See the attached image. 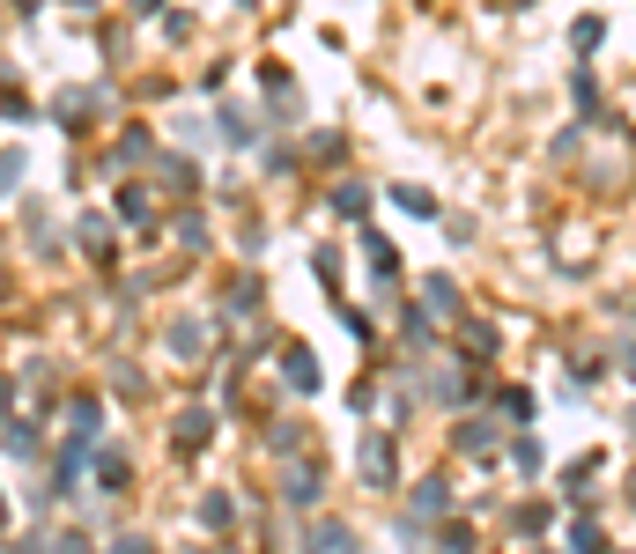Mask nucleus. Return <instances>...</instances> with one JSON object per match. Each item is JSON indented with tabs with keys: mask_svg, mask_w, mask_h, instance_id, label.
Instances as JSON below:
<instances>
[{
	"mask_svg": "<svg viewBox=\"0 0 636 554\" xmlns=\"http://www.w3.org/2000/svg\"><path fill=\"white\" fill-rule=\"evenodd\" d=\"M355 466H363V481L385 495L392 481H400V444H392L385 429H370V436H363V451H355Z\"/></svg>",
	"mask_w": 636,
	"mask_h": 554,
	"instance_id": "f257e3e1",
	"label": "nucleus"
},
{
	"mask_svg": "<svg viewBox=\"0 0 636 554\" xmlns=\"http://www.w3.org/2000/svg\"><path fill=\"white\" fill-rule=\"evenodd\" d=\"M429 399L437 407H474V399H489V377H474V370H429Z\"/></svg>",
	"mask_w": 636,
	"mask_h": 554,
	"instance_id": "f03ea898",
	"label": "nucleus"
},
{
	"mask_svg": "<svg viewBox=\"0 0 636 554\" xmlns=\"http://www.w3.org/2000/svg\"><path fill=\"white\" fill-rule=\"evenodd\" d=\"M67 451H82V458H97V429H104V399L97 392H74L67 399Z\"/></svg>",
	"mask_w": 636,
	"mask_h": 554,
	"instance_id": "7ed1b4c3",
	"label": "nucleus"
},
{
	"mask_svg": "<svg viewBox=\"0 0 636 554\" xmlns=\"http://www.w3.org/2000/svg\"><path fill=\"white\" fill-rule=\"evenodd\" d=\"M318 495H326V466H318V458H289V473H282V503L311 510Z\"/></svg>",
	"mask_w": 636,
	"mask_h": 554,
	"instance_id": "20e7f679",
	"label": "nucleus"
},
{
	"mask_svg": "<svg viewBox=\"0 0 636 554\" xmlns=\"http://www.w3.org/2000/svg\"><path fill=\"white\" fill-rule=\"evenodd\" d=\"M282 385L289 392H318V385H326V370H318V355L304 348V340H289V348H282Z\"/></svg>",
	"mask_w": 636,
	"mask_h": 554,
	"instance_id": "39448f33",
	"label": "nucleus"
},
{
	"mask_svg": "<svg viewBox=\"0 0 636 554\" xmlns=\"http://www.w3.org/2000/svg\"><path fill=\"white\" fill-rule=\"evenodd\" d=\"M363 266H370L378 281H400V244H392L378 222H363Z\"/></svg>",
	"mask_w": 636,
	"mask_h": 554,
	"instance_id": "423d86ee",
	"label": "nucleus"
},
{
	"mask_svg": "<svg viewBox=\"0 0 636 554\" xmlns=\"http://www.w3.org/2000/svg\"><path fill=\"white\" fill-rule=\"evenodd\" d=\"M259 97L274 104V119H296V111H304V97H296V82H289V67H259Z\"/></svg>",
	"mask_w": 636,
	"mask_h": 554,
	"instance_id": "0eeeda50",
	"label": "nucleus"
},
{
	"mask_svg": "<svg viewBox=\"0 0 636 554\" xmlns=\"http://www.w3.org/2000/svg\"><path fill=\"white\" fill-rule=\"evenodd\" d=\"M104 111V89H60V97H52V119L60 126H89Z\"/></svg>",
	"mask_w": 636,
	"mask_h": 554,
	"instance_id": "6e6552de",
	"label": "nucleus"
},
{
	"mask_svg": "<svg viewBox=\"0 0 636 554\" xmlns=\"http://www.w3.org/2000/svg\"><path fill=\"white\" fill-rule=\"evenodd\" d=\"M171 444H178L185 458L208 451V444H215V414H208V407H185V414H178V429H171Z\"/></svg>",
	"mask_w": 636,
	"mask_h": 554,
	"instance_id": "1a4fd4ad",
	"label": "nucleus"
},
{
	"mask_svg": "<svg viewBox=\"0 0 636 554\" xmlns=\"http://www.w3.org/2000/svg\"><path fill=\"white\" fill-rule=\"evenodd\" d=\"M392 207H400V215H415V222H437L444 215V200L437 193H429V185H392V193H385Z\"/></svg>",
	"mask_w": 636,
	"mask_h": 554,
	"instance_id": "9d476101",
	"label": "nucleus"
},
{
	"mask_svg": "<svg viewBox=\"0 0 636 554\" xmlns=\"http://www.w3.org/2000/svg\"><path fill=\"white\" fill-rule=\"evenodd\" d=\"M134 163H156V133H148V126L119 133V148H111V170H134Z\"/></svg>",
	"mask_w": 636,
	"mask_h": 554,
	"instance_id": "9b49d317",
	"label": "nucleus"
},
{
	"mask_svg": "<svg viewBox=\"0 0 636 554\" xmlns=\"http://www.w3.org/2000/svg\"><path fill=\"white\" fill-rule=\"evenodd\" d=\"M459 348L474 355V362H496V348H503V333H496V326H481V318H459Z\"/></svg>",
	"mask_w": 636,
	"mask_h": 554,
	"instance_id": "f8f14e48",
	"label": "nucleus"
},
{
	"mask_svg": "<svg viewBox=\"0 0 636 554\" xmlns=\"http://www.w3.org/2000/svg\"><path fill=\"white\" fill-rule=\"evenodd\" d=\"M0 451L8 458H45V436H37V422H0Z\"/></svg>",
	"mask_w": 636,
	"mask_h": 554,
	"instance_id": "ddd939ff",
	"label": "nucleus"
},
{
	"mask_svg": "<svg viewBox=\"0 0 636 554\" xmlns=\"http://www.w3.org/2000/svg\"><path fill=\"white\" fill-rule=\"evenodd\" d=\"M452 444H459V451H474V458H496L503 429H496V422H459V429H452Z\"/></svg>",
	"mask_w": 636,
	"mask_h": 554,
	"instance_id": "4468645a",
	"label": "nucleus"
},
{
	"mask_svg": "<svg viewBox=\"0 0 636 554\" xmlns=\"http://www.w3.org/2000/svg\"><path fill=\"white\" fill-rule=\"evenodd\" d=\"M163 340H171V355H178V362H193V355H208V326H200V318H178V326H171V333H163Z\"/></svg>",
	"mask_w": 636,
	"mask_h": 554,
	"instance_id": "2eb2a0df",
	"label": "nucleus"
},
{
	"mask_svg": "<svg viewBox=\"0 0 636 554\" xmlns=\"http://www.w3.org/2000/svg\"><path fill=\"white\" fill-rule=\"evenodd\" d=\"M326 207H333V215H341V222H363V215H370V193H363V185H355V178H341V185H333V193H326Z\"/></svg>",
	"mask_w": 636,
	"mask_h": 554,
	"instance_id": "dca6fc26",
	"label": "nucleus"
},
{
	"mask_svg": "<svg viewBox=\"0 0 636 554\" xmlns=\"http://www.w3.org/2000/svg\"><path fill=\"white\" fill-rule=\"evenodd\" d=\"M119 222H134L141 237L156 229V207H148V185H119Z\"/></svg>",
	"mask_w": 636,
	"mask_h": 554,
	"instance_id": "f3484780",
	"label": "nucleus"
},
{
	"mask_svg": "<svg viewBox=\"0 0 636 554\" xmlns=\"http://www.w3.org/2000/svg\"><path fill=\"white\" fill-rule=\"evenodd\" d=\"M215 133H222L230 148H252V111H245V104H222V111H215Z\"/></svg>",
	"mask_w": 636,
	"mask_h": 554,
	"instance_id": "a211bd4d",
	"label": "nucleus"
},
{
	"mask_svg": "<svg viewBox=\"0 0 636 554\" xmlns=\"http://www.w3.org/2000/svg\"><path fill=\"white\" fill-rule=\"evenodd\" d=\"M422 311H459V281L452 274H429L422 281Z\"/></svg>",
	"mask_w": 636,
	"mask_h": 554,
	"instance_id": "6ab92c4d",
	"label": "nucleus"
},
{
	"mask_svg": "<svg viewBox=\"0 0 636 554\" xmlns=\"http://www.w3.org/2000/svg\"><path fill=\"white\" fill-rule=\"evenodd\" d=\"M74 244H89V259L111 266V229H104L97 215H89V222H74Z\"/></svg>",
	"mask_w": 636,
	"mask_h": 554,
	"instance_id": "aec40b11",
	"label": "nucleus"
},
{
	"mask_svg": "<svg viewBox=\"0 0 636 554\" xmlns=\"http://www.w3.org/2000/svg\"><path fill=\"white\" fill-rule=\"evenodd\" d=\"M311 554H355V532L326 518V525H318V532H311Z\"/></svg>",
	"mask_w": 636,
	"mask_h": 554,
	"instance_id": "412c9836",
	"label": "nucleus"
},
{
	"mask_svg": "<svg viewBox=\"0 0 636 554\" xmlns=\"http://www.w3.org/2000/svg\"><path fill=\"white\" fill-rule=\"evenodd\" d=\"M415 510H422V518H444V510H452V488H444L437 473H429V481L415 488Z\"/></svg>",
	"mask_w": 636,
	"mask_h": 554,
	"instance_id": "4be33fe9",
	"label": "nucleus"
},
{
	"mask_svg": "<svg viewBox=\"0 0 636 554\" xmlns=\"http://www.w3.org/2000/svg\"><path fill=\"white\" fill-rule=\"evenodd\" d=\"M267 451L274 458H304V429H296V422H274L267 429Z\"/></svg>",
	"mask_w": 636,
	"mask_h": 554,
	"instance_id": "5701e85b",
	"label": "nucleus"
},
{
	"mask_svg": "<svg viewBox=\"0 0 636 554\" xmlns=\"http://www.w3.org/2000/svg\"><path fill=\"white\" fill-rule=\"evenodd\" d=\"M489 399L511 414V422H533V392H526V385H503V392H489Z\"/></svg>",
	"mask_w": 636,
	"mask_h": 554,
	"instance_id": "b1692460",
	"label": "nucleus"
},
{
	"mask_svg": "<svg viewBox=\"0 0 636 554\" xmlns=\"http://www.w3.org/2000/svg\"><path fill=\"white\" fill-rule=\"evenodd\" d=\"M23 170H30V156H23V148H0V200H8L15 185H23Z\"/></svg>",
	"mask_w": 636,
	"mask_h": 554,
	"instance_id": "393cba45",
	"label": "nucleus"
},
{
	"mask_svg": "<svg viewBox=\"0 0 636 554\" xmlns=\"http://www.w3.org/2000/svg\"><path fill=\"white\" fill-rule=\"evenodd\" d=\"M156 170H163V185H200V163L193 156H156Z\"/></svg>",
	"mask_w": 636,
	"mask_h": 554,
	"instance_id": "a878e982",
	"label": "nucleus"
},
{
	"mask_svg": "<svg viewBox=\"0 0 636 554\" xmlns=\"http://www.w3.org/2000/svg\"><path fill=\"white\" fill-rule=\"evenodd\" d=\"M570 97H577V111H600V74L577 67V74H570Z\"/></svg>",
	"mask_w": 636,
	"mask_h": 554,
	"instance_id": "bb28decb",
	"label": "nucleus"
},
{
	"mask_svg": "<svg viewBox=\"0 0 636 554\" xmlns=\"http://www.w3.org/2000/svg\"><path fill=\"white\" fill-rule=\"evenodd\" d=\"M304 148H311V163H326V170H333V163L348 156V141H341V133H311Z\"/></svg>",
	"mask_w": 636,
	"mask_h": 554,
	"instance_id": "cd10ccee",
	"label": "nucleus"
},
{
	"mask_svg": "<svg viewBox=\"0 0 636 554\" xmlns=\"http://www.w3.org/2000/svg\"><path fill=\"white\" fill-rule=\"evenodd\" d=\"M89 466H97V481H104V488H126V451H97Z\"/></svg>",
	"mask_w": 636,
	"mask_h": 554,
	"instance_id": "c85d7f7f",
	"label": "nucleus"
},
{
	"mask_svg": "<svg viewBox=\"0 0 636 554\" xmlns=\"http://www.w3.org/2000/svg\"><path fill=\"white\" fill-rule=\"evenodd\" d=\"M311 274L326 281V289H341V252H333V244H318V252H311Z\"/></svg>",
	"mask_w": 636,
	"mask_h": 554,
	"instance_id": "c756f323",
	"label": "nucleus"
},
{
	"mask_svg": "<svg viewBox=\"0 0 636 554\" xmlns=\"http://www.w3.org/2000/svg\"><path fill=\"white\" fill-rule=\"evenodd\" d=\"M600 37H607L600 15H577V30H570V45H577V52H600Z\"/></svg>",
	"mask_w": 636,
	"mask_h": 554,
	"instance_id": "7c9ffc66",
	"label": "nucleus"
},
{
	"mask_svg": "<svg viewBox=\"0 0 636 554\" xmlns=\"http://www.w3.org/2000/svg\"><path fill=\"white\" fill-rule=\"evenodd\" d=\"M259 170H267V178H289V170H296V148H282V141L259 148Z\"/></svg>",
	"mask_w": 636,
	"mask_h": 554,
	"instance_id": "2f4dec72",
	"label": "nucleus"
},
{
	"mask_svg": "<svg viewBox=\"0 0 636 554\" xmlns=\"http://www.w3.org/2000/svg\"><path fill=\"white\" fill-rule=\"evenodd\" d=\"M511 466H518V473H533V466H540V436H526V429L511 436Z\"/></svg>",
	"mask_w": 636,
	"mask_h": 554,
	"instance_id": "473e14b6",
	"label": "nucleus"
},
{
	"mask_svg": "<svg viewBox=\"0 0 636 554\" xmlns=\"http://www.w3.org/2000/svg\"><path fill=\"white\" fill-rule=\"evenodd\" d=\"M200 525H208V532H222V525H230V495H208V503H200Z\"/></svg>",
	"mask_w": 636,
	"mask_h": 554,
	"instance_id": "72a5a7b5",
	"label": "nucleus"
},
{
	"mask_svg": "<svg viewBox=\"0 0 636 554\" xmlns=\"http://www.w3.org/2000/svg\"><path fill=\"white\" fill-rule=\"evenodd\" d=\"M163 37H171V45H185V37H193V15H185V8H163Z\"/></svg>",
	"mask_w": 636,
	"mask_h": 554,
	"instance_id": "f704fd0d",
	"label": "nucleus"
},
{
	"mask_svg": "<svg viewBox=\"0 0 636 554\" xmlns=\"http://www.w3.org/2000/svg\"><path fill=\"white\" fill-rule=\"evenodd\" d=\"M252 303H259V281H252V274H237V289H230V311H237V318H245V311H252Z\"/></svg>",
	"mask_w": 636,
	"mask_h": 554,
	"instance_id": "c9c22d12",
	"label": "nucleus"
},
{
	"mask_svg": "<svg viewBox=\"0 0 636 554\" xmlns=\"http://www.w3.org/2000/svg\"><path fill=\"white\" fill-rule=\"evenodd\" d=\"M614 370H622L629 385H636V333H622V340H614Z\"/></svg>",
	"mask_w": 636,
	"mask_h": 554,
	"instance_id": "e433bc0d",
	"label": "nucleus"
},
{
	"mask_svg": "<svg viewBox=\"0 0 636 554\" xmlns=\"http://www.w3.org/2000/svg\"><path fill=\"white\" fill-rule=\"evenodd\" d=\"M437 540H444V554H474V532H466V525H444Z\"/></svg>",
	"mask_w": 636,
	"mask_h": 554,
	"instance_id": "4c0bfd02",
	"label": "nucleus"
},
{
	"mask_svg": "<svg viewBox=\"0 0 636 554\" xmlns=\"http://www.w3.org/2000/svg\"><path fill=\"white\" fill-rule=\"evenodd\" d=\"M511 525H518V532H540V525H548V503H526V510H511Z\"/></svg>",
	"mask_w": 636,
	"mask_h": 554,
	"instance_id": "58836bf2",
	"label": "nucleus"
},
{
	"mask_svg": "<svg viewBox=\"0 0 636 554\" xmlns=\"http://www.w3.org/2000/svg\"><path fill=\"white\" fill-rule=\"evenodd\" d=\"M178 237H185V244H200V252H208V222H200V215H178Z\"/></svg>",
	"mask_w": 636,
	"mask_h": 554,
	"instance_id": "ea45409f",
	"label": "nucleus"
},
{
	"mask_svg": "<svg viewBox=\"0 0 636 554\" xmlns=\"http://www.w3.org/2000/svg\"><path fill=\"white\" fill-rule=\"evenodd\" d=\"M111 554H156V547H148L141 532H126V540H111Z\"/></svg>",
	"mask_w": 636,
	"mask_h": 554,
	"instance_id": "a19ab883",
	"label": "nucleus"
},
{
	"mask_svg": "<svg viewBox=\"0 0 636 554\" xmlns=\"http://www.w3.org/2000/svg\"><path fill=\"white\" fill-rule=\"evenodd\" d=\"M60 554H89V540H82V532H67V540H60Z\"/></svg>",
	"mask_w": 636,
	"mask_h": 554,
	"instance_id": "79ce46f5",
	"label": "nucleus"
},
{
	"mask_svg": "<svg viewBox=\"0 0 636 554\" xmlns=\"http://www.w3.org/2000/svg\"><path fill=\"white\" fill-rule=\"evenodd\" d=\"M8 399H15V385H8V377H0V422H8Z\"/></svg>",
	"mask_w": 636,
	"mask_h": 554,
	"instance_id": "37998d69",
	"label": "nucleus"
},
{
	"mask_svg": "<svg viewBox=\"0 0 636 554\" xmlns=\"http://www.w3.org/2000/svg\"><path fill=\"white\" fill-rule=\"evenodd\" d=\"M134 8H141V15H156V8H163V0H134Z\"/></svg>",
	"mask_w": 636,
	"mask_h": 554,
	"instance_id": "c03bdc74",
	"label": "nucleus"
},
{
	"mask_svg": "<svg viewBox=\"0 0 636 554\" xmlns=\"http://www.w3.org/2000/svg\"><path fill=\"white\" fill-rule=\"evenodd\" d=\"M0 296H8V274H0Z\"/></svg>",
	"mask_w": 636,
	"mask_h": 554,
	"instance_id": "a18cd8bd",
	"label": "nucleus"
},
{
	"mask_svg": "<svg viewBox=\"0 0 636 554\" xmlns=\"http://www.w3.org/2000/svg\"><path fill=\"white\" fill-rule=\"evenodd\" d=\"M629 429H636V407H629Z\"/></svg>",
	"mask_w": 636,
	"mask_h": 554,
	"instance_id": "49530a36",
	"label": "nucleus"
},
{
	"mask_svg": "<svg viewBox=\"0 0 636 554\" xmlns=\"http://www.w3.org/2000/svg\"><path fill=\"white\" fill-rule=\"evenodd\" d=\"M0 518H8V503H0Z\"/></svg>",
	"mask_w": 636,
	"mask_h": 554,
	"instance_id": "de8ad7c7",
	"label": "nucleus"
},
{
	"mask_svg": "<svg viewBox=\"0 0 636 554\" xmlns=\"http://www.w3.org/2000/svg\"><path fill=\"white\" fill-rule=\"evenodd\" d=\"M237 8H252V0H237Z\"/></svg>",
	"mask_w": 636,
	"mask_h": 554,
	"instance_id": "09e8293b",
	"label": "nucleus"
}]
</instances>
